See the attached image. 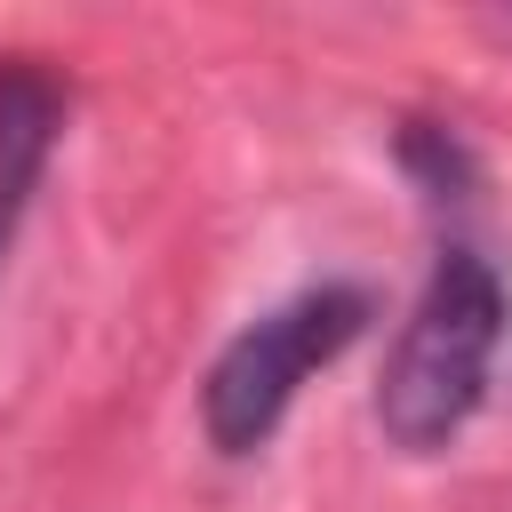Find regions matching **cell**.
<instances>
[{
    "instance_id": "6da1fadb",
    "label": "cell",
    "mask_w": 512,
    "mask_h": 512,
    "mask_svg": "<svg viewBox=\"0 0 512 512\" xmlns=\"http://www.w3.org/2000/svg\"><path fill=\"white\" fill-rule=\"evenodd\" d=\"M496 336H504V288H496V264L464 240H448L400 320V344L384 360V384H376V424L392 448L408 456H432L448 448L480 392H488V368H496Z\"/></svg>"
},
{
    "instance_id": "7a4b0ae2",
    "label": "cell",
    "mask_w": 512,
    "mask_h": 512,
    "mask_svg": "<svg viewBox=\"0 0 512 512\" xmlns=\"http://www.w3.org/2000/svg\"><path fill=\"white\" fill-rule=\"evenodd\" d=\"M360 328H368V296L344 288V280L296 288L288 304L256 312V320L216 352V368H208V384H200V424H208V440H216L224 456L264 448V440L280 432L288 400L304 392V376H320Z\"/></svg>"
},
{
    "instance_id": "3957f363",
    "label": "cell",
    "mask_w": 512,
    "mask_h": 512,
    "mask_svg": "<svg viewBox=\"0 0 512 512\" xmlns=\"http://www.w3.org/2000/svg\"><path fill=\"white\" fill-rule=\"evenodd\" d=\"M56 120H64V96L48 72H32L24 56L0 64V256L32 208V184L48 168V144H56Z\"/></svg>"
}]
</instances>
